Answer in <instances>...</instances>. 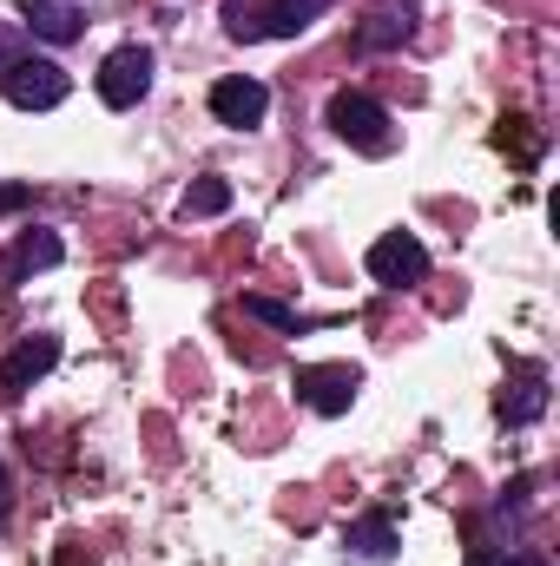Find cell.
I'll list each match as a JSON object with an SVG mask.
<instances>
[{"label":"cell","mask_w":560,"mask_h":566,"mask_svg":"<svg viewBox=\"0 0 560 566\" xmlns=\"http://www.w3.org/2000/svg\"><path fill=\"white\" fill-rule=\"evenodd\" d=\"M330 0H225V33L231 40H297Z\"/></svg>","instance_id":"cell-1"},{"label":"cell","mask_w":560,"mask_h":566,"mask_svg":"<svg viewBox=\"0 0 560 566\" xmlns=\"http://www.w3.org/2000/svg\"><path fill=\"white\" fill-rule=\"evenodd\" d=\"M330 133L350 145V151H370V158H383L390 145H396V126H390V106L383 99H370V93H330Z\"/></svg>","instance_id":"cell-2"},{"label":"cell","mask_w":560,"mask_h":566,"mask_svg":"<svg viewBox=\"0 0 560 566\" xmlns=\"http://www.w3.org/2000/svg\"><path fill=\"white\" fill-rule=\"evenodd\" d=\"M0 93H7V106H20V113H53V106L73 93V80H66L53 60L27 53V60H13V66L0 73Z\"/></svg>","instance_id":"cell-3"},{"label":"cell","mask_w":560,"mask_h":566,"mask_svg":"<svg viewBox=\"0 0 560 566\" xmlns=\"http://www.w3.org/2000/svg\"><path fill=\"white\" fill-rule=\"evenodd\" d=\"M152 46H113L106 53V66H100V99L113 106V113H133L145 93H152Z\"/></svg>","instance_id":"cell-4"},{"label":"cell","mask_w":560,"mask_h":566,"mask_svg":"<svg viewBox=\"0 0 560 566\" xmlns=\"http://www.w3.org/2000/svg\"><path fill=\"white\" fill-rule=\"evenodd\" d=\"M265 113H271V86H265V80L231 73V80H218V86H211V119H218V126L251 133V126H265Z\"/></svg>","instance_id":"cell-5"},{"label":"cell","mask_w":560,"mask_h":566,"mask_svg":"<svg viewBox=\"0 0 560 566\" xmlns=\"http://www.w3.org/2000/svg\"><path fill=\"white\" fill-rule=\"evenodd\" d=\"M356 389H363V376L350 363H310V369H297V402H310L317 416H343L356 402Z\"/></svg>","instance_id":"cell-6"},{"label":"cell","mask_w":560,"mask_h":566,"mask_svg":"<svg viewBox=\"0 0 560 566\" xmlns=\"http://www.w3.org/2000/svg\"><path fill=\"white\" fill-rule=\"evenodd\" d=\"M363 264H370V277L390 283V290H409V283L428 277V251H422V238H409V231H390V238H376Z\"/></svg>","instance_id":"cell-7"},{"label":"cell","mask_w":560,"mask_h":566,"mask_svg":"<svg viewBox=\"0 0 560 566\" xmlns=\"http://www.w3.org/2000/svg\"><path fill=\"white\" fill-rule=\"evenodd\" d=\"M548 416V369L541 363H521L515 369V382H508V396H501V422L508 428H528Z\"/></svg>","instance_id":"cell-8"},{"label":"cell","mask_w":560,"mask_h":566,"mask_svg":"<svg viewBox=\"0 0 560 566\" xmlns=\"http://www.w3.org/2000/svg\"><path fill=\"white\" fill-rule=\"evenodd\" d=\"M53 363H60V336H27V343L0 363V389H7V396H20V389H33Z\"/></svg>","instance_id":"cell-9"},{"label":"cell","mask_w":560,"mask_h":566,"mask_svg":"<svg viewBox=\"0 0 560 566\" xmlns=\"http://www.w3.org/2000/svg\"><path fill=\"white\" fill-rule=\"evenodd\" d=\"M409 33H416V7H409V0L376 7L370 20H356V53H390V46H403Z\"/></svg>","instance_id":"cell-10"},{"label":"cell","mask_w":560,"mask_h":566,"mask_svg":"<svg viewBox=\"0 0 560 566\" xmlns=\"http://www.w3.org/2000/svg\"><path fill=\"white\" fill-rule=\"evenodd\" d=\"M60 258H66L60 231H20V244L7 251V283H27L33 271H53Z\"/></svg>","instance_id":"cell-11"},{"label":"cell","mask_w":560,"mask_h":566,"mask_svg":"<svg viewBox=\"0 0 560 566\" xmlns=\"http://www.w3.org/2000/svg\"><path fill=\"white\" fill-rule=\"evenodd\" d=\"M20 13H27L33 40H46V46L80 40V7H73V0H20Z\"/></svg>","instance_id":"cell-12"},{"label":"cell","mask_w":560,"mask_h":566,"mask_svg":"<svg viewBox=\"0 0 560 566\" xmlns=\"http://www.w3.org/2000/svg\"><path fill=\"white\" fill-rule=\"evenodd\" d=\"M343 547L356 554V560H396V521L390 514H363V521H350V534H343Z\"/></svg>","instance_id":"cell-13"},{"label":"cell","mask_w":560,"mask_h":566,"mask_svg":"<svg viewBox=\"0 0 560 566\" xmlns=\"http://www.w3.org/2000/svg\"><path fill=\"white\" fill-rule=\"evenodd\" d=\"M178 211L185 218H218V211H231V185L225 178H191V191H185Z\"/></svg>","instance_id":"cell-14"},{"label":"cell","mask_w":560,"mask_h":566,"mask_svg":"<svg viewBox=\"0 0 560 566\" xmlns=\"http://www.w3.org/2000/svg\"><path fill=\"white\" fill-rule=\"evenodd\" d=\"M495 145H501V151H515L521 165H535V158H541V133H535V119H521V113H515V119H501Z\"/></svg>","instance_id":"cell-15"},{"label":"cell","mask_w":560,"mask_h":566,"mask_svg":"<svg viewBox=\"0 0 560 566\" xmlns=\"http://www.w3.org/2000/svg\"><path fill=\"white\" fill-rule=\"evenodd\" d=\"M245 316H258V323H271V329H283V336H297V329H303V316H297L290 303H278V296H258V290L245 296Z\"/></svg>","instance_id":"cell-16"},{"label":"cell","mask_w":560,"mask_h":566,"mask_svg":"<svg viewBox=\"0 0 560 566\" xmlns=\"http://www.w3.org/2000/svg\"><path fill=\"white\" fill-rule=\"evenodd\" d=\"M13 60H27V40H20V27H7V20H0V73H7Z\"/></svg>","instance_id":"cell-17"},{"label":"cell","mask_w":560,"mask_h":566,"mask_svg":"<svg viewBox=\"0 0 560 566\" xmlns=\"http://www.w3.org/2000/svg\"><path fill=\"white\" fill-rule=\"evenodd\" d=\"M20 205H33V185H0V218L20 211Z\"/></svg>","instance_id":"cell-18"},{"label":"cell","mask_w":560,"mask_h":566,"mask_svg":"<svg viewBox=\"0 0 560 566\" xmlns=\"http://www.w3.org/2000/svg\"><path fill=\"white\" fill-rule=\"evenodd\" d=\"M462 566H508V554H495V547H475Z\"/></svg>","instance_id":"cell-19"},{"label":"cell","mask_w":560,"mask_h":566,"mask_svg":"<svg viewBox=\"0 0 560 566\" xmlns=\"http://www.w3.org/2000/svg\"><path fill=\"white\" fill-rule=\"evenodd\" d=\"M508 566H548V560H541V554H515Z\"/></svg>","instance_id":"cell-20"},{"label":"cell","mask_w":560,"mask_h":566,"mask_svg":"<svg viewBox=\"0 0 560 566\" xmlns=\"http://www.w3.org/2000/svg\"><path fill=\"white\" fill-rule=\"evenodd\" d=\"M7 494H13V488H7V468H0V514H7Z\"/></svg>","instance_id":"cell-21"}]
</instances>
